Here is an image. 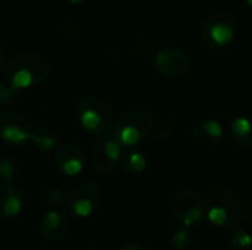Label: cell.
Masks as SVG:
<instances>
[{"mask_svg": "<svg viewBox=\"0 0 252 250\" xmlns=\"http://www.w3.org/2000/svg\"><path fill=\"white\" fill-rule=\"evenodd\" d=\"M49 62L35 52H18L4 65L6 83L18 90L40 85L49 77Z\"/></svg>", "mask_w": 252, "mask_h": 250, "instance_id": "obj_1", "label": "cell"}, {"mask_svg": "<svg viewBox=\"0 0 252 250\" xmlns=\"http://www.w3.org/2000/svg\"><path fill=\"white\" fill-rule=\"evenodd\" d=\"M204 212L208 221L219 228H233L242 218V202L236 193L229 189H213L204 202Z\"/></svg>", "mask_w": 252, "mask_h": 250, "instance_id": "obj_2", "label": "cell"}, {"mask_svg": "<svg viewBox=\"0 0 252 250\" xmlns=\"http://www.w3.org/2000/svg\"><path fill=\"white\" fill-rule=\"evenodd\" d=\"M155 116L148 111H128L120 115L114 125V139L121 147H131L142 143L155 127Z\"/></svg>", "mask_w": 252, "mask_h": 250, "instance_id": "obj_3", "label": "cell"}, {"mask_svg": "<svg viewBox=\"0 0 252 250\" xmlns=\"http://www.w3.org/2000/svg\"><path fill=\"white\" fill-rule=\"evenodd\" d=\"M77 116L83 130L96 137L109 133L115 121L112 108L105 100L94 96H86L78 102Z\"/></svg>", "mask_w": 252, "mask_h": 250, "instance_id": "obj_4", "label": "cell"}, {"mask_svg": "<svg viewBox=\"0 0 252 250\" xmlns=\"http://www.w3.org/2000/svg\"><path fill=\"white\" fill-rule=\"evenodd\" d=\"M236 35L235 18L227 12H214L205 18L201 28V38L205 46L211 49H221L229 46Z\"/></svg>", "mask_w": 252, "mask_h": 250, "instance_id": "obj_5", "label": "cell"}, {"mask_svg": "<svg viewBox=\"0 0 252 250\" xmlns=\"http://www.w3.org/2000/svg\"><path fill=\"white\" fill-rule=\"evenodd\" d=\"M103 192L94 181H83L77 184L66 197V206L77 218L90 217L100 205Z\"/></svg>", "mask_w": 252, "mask_h": 250, "instance_id": "obj_6", "label": "cell"}, {"mask_svg": "<svg viewBox=\"0 0 252 250\" xmlns=\"http://www.w3.org/2000/svg\"><path fill=\"white\" fill-rule=\"evenodd\" d=\"M171 211L176 220L182 222L185 227L196 225L205 214L204 200L196 192L190 189L180 190L174 194L171 202Z\"/></svg>", "mask_w": 252, "mask_h": 250, "instance_id": "obj_7", "label": "cell"}, {"mask_svg": "<svg viewBox=\"0 0 252 250\" xmlns=\"http://www.w3.org/2000/svg\"><path fill=\"white\" fill-rule=\"evenodd\" d=\"M154 65L165 78H179L188 74L192 65L189 53L180 47H164L155 53Z\"/></svg>", "mask_w": 252, "mask_h": 250, "instance_id": "obj_8", "label": "cell"}, {"mask_svg": "<svg viewBox=\"0 0 252 250\" xmlns=\"http://www.w3.org/2000/svg\"><path fill=\"white\" fill-rule=\"evenodd\" d=\"M34 133L30 121L12 111L0 112V140L10 146H24Z\"/></svg>", "mask_w": 252, "mask_h": 250, "instance_id": "obj_9", "label": "cell"}, {"mask_svg": "<svg viewBox=\"0 0 252 250\" xmlns=\"http://www.w3.org/2000/svg\"><path fill=\"white\" fill-rule=\"evenodd\" d=\"M121 144L114 139L108 137L103 140H99L93 150H92V167L99 175H108L111 174L120 159H121Z\"/></svg>", "mask_w": 252, "mask_h": 250, "instance_id": "obj_10", "label": "cell"}, {"mask_svg": "<svg viewBox=\"0 0 252 250\" xmlns=\"http://www.w3.org/2000/svg\"><path fill=\"white\" fill-rule=\"evenodd\" d=\"M55 167L68 177H75L84 169V155L72 143H62L53 155Z\"/></svg>", "mask_w": 252, "mask_h": 250, "instance_id": "obj_11", "label": "cell"}, {"mask_svg": "<svg viewBox=\"0 0 252 250\" xmlns=\"http://www.w3.org/2000/svg\"><path fill=\"white\" fill-rule=\"evenodd\" d=\"M24 205V194L18 187H0V220H10L18 217L22 212Z\"/></svg>", "mask_w": 252, "mask_h": 250, "instance_id": "obj_12", "label": "cell"}, {"mask_svg": "<svg viewBox=\"0 0 252 250\" xmlns=\"http://www.w3.org/2000/svg\"><path fill=\"white\" fill-rule=\"evenodd\" d=\"M68 230H69V222H68V218L62 212L52 209L44 214L41 224H40V231L44 239L59 240L65 237Z\"/></svg>", "mask_w": 252, "mask_h": 250, "instance_id": "obj_13", "label": "cell"}, {"mask_svg": "<svg viewBox=\"0 0 252 250\" xmlns=\"http://www.w3.org/2000/svg\"><path fill=\"white\" fill-rule=\"evenodd\" d=\"M223 137V127L216 119H205L193 128V139L202 146H214Z\"/></svg>", "mask_w": 252, "mask_h": 250, "instance_id": "obj_14", "label": "cell"}, {"mask_svg": "<svg viewBox=\"0 0 252 250\" xmlns=\"http://www.w3.org/2000/svg\"><path fill=\"white\" fill-rule=\"evenodd\" d=\"M230 140L242 147V149H252V119L247 116H238L230 122L229 127Z\"/></svg>", "mask_w": 252, "mask_h": 250, "instance_id": "obj_15", "label": "cell"}, {"mask_svg": "<svg viewBox=\"0 0 252 250\" xmlns=\"http://www.w3.org/2000/svg\"><path fill=\"white\" fill-rule=\"evenodd\" d=\"M30 141L40 152H50L56 146V137L50 131H46V130H34Z\"/></svg>", "mask_w": 252, "mask_h": 250, "instance_id": "obj_16", "label": "cell"}, {"mask_svg": "<svg viewBox=\"0 0 252 250\" xmlns=\"http://www.w3.org/2000/svg\"><path fill=\"white\" fill-rule=\"evenodd\" d=\"M146 158L143 153L140 152H130L126 158H124V169L128 174H140L145 171L146 168Z\"/></svg>", "mask_w": 252, "mask_h": 250, "instance_id": "obj_17", "label": "cell"}, {"mask_svg": "<svg viewBox=\"0 0 252 250\" xmlns=\"http://www.w3.org/2000/svg\"><path fill=\"white\" fill-rule=\"evenodd\" d=\"M18 175V167L12 159H0V178L6 186H13Z\"/></svg>", "mask_w": 252, "mask_h": 250, "instance_id": "obj_18", "label": "cell"}, {"mask_svg": "<svg viewBox=\"0 0 252 250\" xmlns=\"http://www.w3.org/2000/svg\"><path fill=\"white\" fill-rule=\"evenodd\" d=\"M176 131V121L174 119H165L162 122H159V125L154 127L152 136L157 140H167L170 139Z\"/></svg>", "mask_w": 252, "mask_h": 250, "instance_id": "obj_19", "label": "cell"}, {"mask_svg": "<svg viewBox=\"0 0 252 250\" xmlns=\"http://www.w3.org/2000/svg\"><path fill=\"white\" fill-rule=\"evenodd\" d=\"M230 245L236 249L250 250L252 248V236L245 230H238L232 234Z\"/></svg>", "mask_w": 252, "mask_h": 250, "instance_id": "obj_20", "label": "cell"}, {"mask_svg": "<svg viewBox=\"0 0 252 250\" xmlns=\"http://www.w3.org/2000/svg\"><path fill=\"white\" fill-rule=\"evenodd\" d=\"M43 200H44L47 205L58 206V205L65 203V202H66V197H65V194L61 192V189L49 187V189H46L44 193H43Z\"/></svg>", "mask_w": 252, "mask_h": 250, "instance_id": "obj_21", "label": "cell"}, {"mask_svg": "<svg viewBox=\"0 0 252 250\" xmlns=\"http://www.w3.org/2000/svg\"><path fill=\"white\" fill-rule=\"evenodd\" d=\"M16 94V90L12 88L7 83L0 81V108L9 105Z\"/></svg>", "mask_w": 252, "mask_h": 250, "instance_id": "obj_22", "label": "cell"}, {"mask_svg": "<svg viewBox=\"0 0 252 250\" xmlns=\"http://www.w3.org/2000/svg\"><path fill=\"white\" fill-rule=\"evenodd\" d=\"M188 240H189V233L186 230H180L173 236L171 243L176 250H183L188 246Z\"/></svg>", "mask_w": 252, "mask_h": 250, "instance_id": "obj_23", "label": "cell"}, {"mask_svg": "<svg viewBox=\"0 0 252 250\" xmlns=\"http://www.w3.org/2000/svg\"><path fill=\"white\" fill-rule=\"evenodd\" d=\"M118 250H149L146 246L143 245H139V243H130V245H126V246H121Z\"/></svg>", "mask_w": 252, "mask_h": 250, "instance_id": "obj_24", "label": "cell"}, {"mask_svg": "<svg viewBox=\"0 0 252 250\" xmlns=\"http://www.w3.org/2000/svg\"><path fill=\"white\" fill-rule=\"evenodd\" d=\"M248 217H250V220L252 221V203L250 205V208H248Z\"/></svg>", "mask_w": 252, "mask_h": 250, "instance_id": "obj_25", "label": "cell"}, {"mask_svg": "<svg viewBox=\"0 0 252 250\" xmlns=\"http://www.w3.org/2000/svg\"><path fill=\"white\" fill-rule=\"evenodd\" d=\"M1 63H3V50H1V46H0V68H1Z\"/></svg>", "mask_w": 252, "mask_h": 250, "instance_id": "obj_26", "label": "cell"}, {"mask_svg": "<svg viewBox=\"0 0 252 250\" xmlns=\"http://www.w3.org/2000/svg\"><path fill=\"white\" fill-rule=\"evenodd\" d=\"M69 3H80V1H83V0H68Z\"/></svg>", "mask_w": 252, "mask_h": 250, "instance_id": "obj_27", "label": "cell"}, {"mask_svg": "<svg viewBox=\"0 0 252 250\" xmlns=\"http://www.w3.org/2000/svg\"><path fill=\"white\" fill-rule=\"evenodd\" d=\"M245 3H247L248 6H251L252 7V0H245Z\"/></svg>", "mask_w": 252, "mask_h": 250, "instance_id": "obj_28", "label": "cell"}, {"mask_svg": "<svg viewBox=\"0 0 252 250\" xmlns=\"http://www.w3.org/2000/svg\"><path fill=\"white\" fill-rule=\"evenodd\" d=\"M83 250H93V249H83Z\"/></svg>", "mask_w": 252, "mask_h": 250, "instance_id": "obj_29", "label": "cell"}]
</instances>
